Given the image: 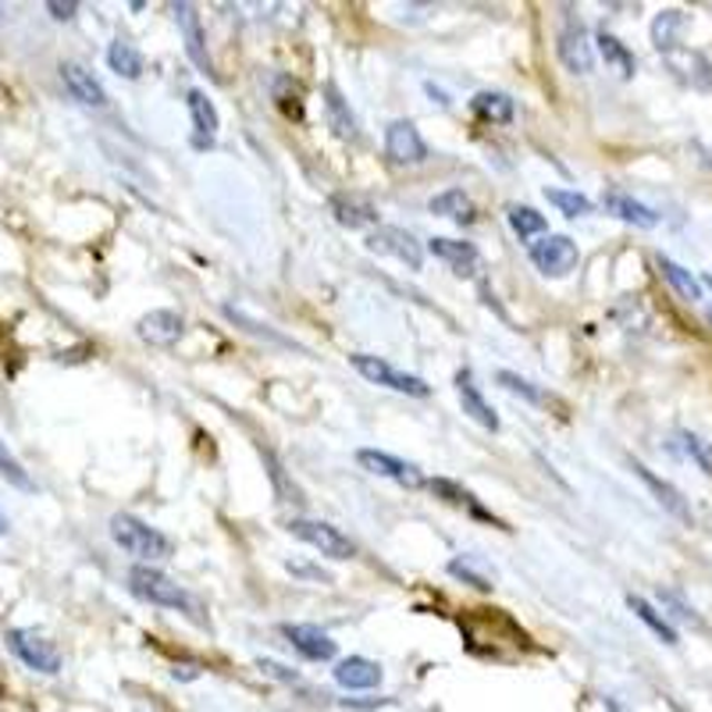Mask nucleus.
<instances>
[{
  "instance_id": "nucleus-1",
  "label": "nucleus",
  "mask_w": 712,
  "mask_h": 712,
  "mask_svg": "<svg viewBox=\"0 0 712 712\" xmlns=\"http://www.w3.org/2000/svg\"><path fill=\"white\" fill-rule=\"evenodd\" d=\"M129 591L135 599H143L150 606H161V609H175V613L190 617L193 623H203V606L196 596H190L179 581L167 578L164 570L150 567V563H135L129 570Z\"/></svg>"
},
{
  "instance_id": "nucleus-2",
  "label": "nucleus",
  "mask_w": 712,
  "mask_h": 712,
  "mask_svg": "<svg viewBox=\"0 0 712 712\" xmlns=\"http://www.w3.org/2000/svg\"><path fill=\"white\" fill-rule=\"evenodd\" d=\"M111 538L114 546L135 556L140 563H157V559H172L175 556V541L161 535L157 528H150L146 520L132 517V513H114L111 517Z\"/></svg>"
},
{
  "instance_id": "nucleus-3",
  "label": "nucleus",
  "mask_w": 712,
  "mask_h": 712,
  "mask_svg": "<svg viewBox=\"0 0 712 712\" xmlns=\"http://www.w3.org/2000/svg\"><path fill=\"white\" fill-rule=\"evenodd\" d=\"M349 364L353 370L360 378H367L370 385H382V388H393V393H403V396H431V385L417 378V375H406V370L393 367L388 360H382V356H370V353H353L349 356Z\"/></svg>"
},
{
  "instance_id": "nucleus-4",
  "label": "nucleus",
  "mask_w": 712,
  "mask_h": 712,
  "mask_svg": "<svg viewBox=\"0 0 712 712\" xmlns=\"http://www.w3.org/2000/svg\"><path fill=\"white\" fill-rule=\"evenodd\" d=\"M289 531L299 541H307L311 549H317L321 556H328V559H353L356 556V541L338 531L335 523H328V520L296 517V520H289Z\"/></svg>"
},
{
  "instance_id": "nucleus-5",
  "label": "nucleus",
  "mask_w": 712,
  "mask_h": 712,
  "mask_svg": "<svg viewBox=\"0 0 712 712\" xmlns=\"http://www.w3.org/2000/svg\"><path fill=\"white\" fill-rule=\"evenodd\" d=\"M8 649L19 655L29 670L47 673V677L61 673V652H58V645H54V641H47L43 634H37V631L14 627V631H8Z\"/></svg>"
},
{
  "instance_id": "nucleus-6",
  "label": "nucleus",
  "mask_w": 712,
  "mask_h": 712,
  "mask_svg": "<svg viewBox=\"0 0 712 712\" xmlns=\"http://www.w3.org/2000/svg\"><path fill=\"white\" fill-rule=\"evenodd\" d=\"M528 257L546 278H563L578 267L581 253H578V243H573L570 235H546L541 243L528 246Z\"/></svg>"
},
{
  "instance_id": "nucleus-7",
  "label": "nucleus",
  "mask_w": 712,
  "mask_h": 712,
  "mask_svg": "<svg viewBox=\"0 0 712 712\" xmlns=\"http://www.w3.org/2000/svg\"><path fill=\"white\" fill-rule=\"evenodd\" d=\"M367 250L382 253V257H393V261L406 264L410 271L424 267V246L414 240L410 232L396 228V225H378L375 232H367Z\"/></svg>"
},
{
  "instance_id": "nucleus-8",
  "label": "nucleus",
  "mask_w": 712,
  "mask_h": 712,
  "mask_svg": "<svg viewBox=\"0 0 712 712\" xmlns=\"http://www.w3.org/2000/svg\"><path fill=\"white\" fill-rule=\"evenodd\" d=\"M385 154L399 167L420 164V161H428V143H424V135L417 132L414 122L396 118V122H388V129H385Z\"/></svg>"
},
{
  "instance_id": "nucleus-9",
  "label": "nucleus",
  "mask_w": 712,
  "mask_h": 712,
  "mask_svg": "<svg viewBox=\"0 0 712 712\" xmlns=\"http://www.w3.org/2000/svg\"><path fill=\"white\" fill-rule=\"evenodd\" d=\"M356 464H360L367 474H375V478H388L403 488H420L424 485V474L417 464H406L399 456L385 452V449H360L356 452Z\"/></svg>"
},
{
  "instance_id": "nucleus-10",
  "label": "nucleus",
  "mask_w": 712,
  "mask_h": 712,
  "mask_svg": "<svg viewBox=\"0 0 712 712\" xmlns=\"http://www.w3.org/2000/svg\"><path fill=\"white\" fill-rule=\"evenodd\" d=\"M559 61L567 64V72L573 75H588L591 68H596V50H591V40H588V29L581 22H567L563 32H559Z\"/></svg>"
},
{
  "instance_id": "nucleus-11",
  "label": "nucleus",
  "mask_w": 712,
  "mask_h": 712,
  "mask_svg": "<svg viewBox=\"0 0 712 712\" xmlns=\"http://www.w3.org/2000/svg\"><path fill=\"white\" fill-rule=\"evenodd\" d=\"M282 634L303 659H311V663H328V659H335V652H338L332 634L321 631L314 623H282Z\"/></svg>"
},
{
  "instance_id": "nucleus-12",
  "label": "nucleus",
  "mask_w": 712,
  "mask_h": 712,
  "mask_svg": "<svg viewBox=\"0 0 712 712\" xmlns=\"http://www.w3.org/2000/svg\"><path fill=\"white\" fill-rule=\"evenodd\" d=\"M631 470L638 474V481L652 491V499H655L659 506H663V510H667L670 517H677L681 523H691V520H694V517H691V506H688V499L681 496V488L670 485L667 478H659V474H655V470H649V467L641 464V460H631Z\"/></svg>"
},
{
  "instance_id": "nucleus-13",
  "label": "nucleus",
  "mask_w": 712,
  "mask_h": 712,
  "mask_svg": "<svg viewBox=\"0 0 712 712\" xmlns=\"http://www.w3.org/2000/svg\"><path fill=\"white\" fill-rule=\"evenodd\" d=\"M328 211L332 217L343 228L349 232H360V228H370L375 232L378 228V211H375V203L364 200V196H356V193H335L328 200Z\"/></svg>"
},
{
  "instance_id": "nucleus-14",
  "label": "nucleus",
  "mask_w": 712,
  "mask_h": 712,
  "mask_svg": "<svg viewBox=\"0 0 712 712\" xmlns=\"http://www.w3.org/2000/svg\"><path fill=\"white\" fill-rule=\"evenodd\" d=\"M182 332H185V321H182L179 311H150V314H143L140 321H135V335H140L143 343L161 346V349L175 346L182 338Z\"/></svg>"
},
{
  "instance_id": "nucleus-15",
  "label": "nucleus",
  "mask_w": 712,
  "mask_h": 712,
  "mask_svg": "<svg viewBox=\"0 0 712 712\" xmlns=\"http://www.w3.org/2000/svg\"><path fill=\"white\" fill-rule=\"evenodd\" d=\"M61 82H64V90H68V96L75 100V104H82V108H108V90L100 87V79L93 72H87L82 64L64 61L61 64Z\"/></svg>"
},
{
  "instance_id": "nucleus-16",
  "label": "nucleus",
  "mask_w": 712,
  "mask_h": 712,
  "mask_svg": "<svg viewBox=\"0 0 712 712\" xmlns=\"http://www.w3.org/2000/svg\"><path fill=\"white\" fill-rule=\"evenodd\" d=\"M175 22H179V37L190 61L200 68V72H211V54H207V40H203V26H200V14L193 4H175Z\"/></svg>"
},
{
  "instance_id": "nucleus-17",
  "label": "nucleus",
  "mask_w": 712,
  "mask_h": 712,
  "mask_svg": "<svg viewBox=\"0 0 712 712\" xmlns=\"http://www.w3.org/2000/svg\"><path fill=\"white\" fill-rule=\"evenodd\" d=\"M602 207L613 217H620L623 225H634V228H655L659 225V214L649 207V203L634 200L631 193H623V190H606L602 193Z\"/></svg>"
},
{
  "instance_id": "nucleus-18",
  "label": "nucleus",
  "mask_w": 712,
  "mask_h": 712,
  "mask_svg": "<svg viewBox=\"0 0 712 712\" xmlns=\"http://www.w3.org/2000/svg\"><path fill=\"white\" fill-rule=\"evenodd\" d=\"M332 673H335V684L346 691H370V688H378L385 677L375 659H364V655L338 659Z\"/></svg>"
},
{
  "instance_id": "nucleus-19",
  "label": "nucleus",
  "mask_w": 712,
  "mask_h": 712,
  "mask_svg": "<svg viewBox=\"0 0 712 712\" xmlns=\"http://www.w3.org/2000/svg\"><path fill=\"white\" fill-rule=\"evenodd\" d=\"M456 396H460L464 414H467L474 424H481L485 431H499V417H496V410L488 406V399L481 396V388L474 385L470 370H460V375H456Z\"/></svg>"
},
{
  "instance_id": "nucleus-20",
  "label": "nucleus",
  "mask_w": 712,
  "mask_h": 712,
  "mask_svg": "<svg viewBox=\"0 0 712 712\" xmlns=\"http://www.w3.org/2000/svg\"><path fill=\"white\" fill-rule=\"evenodd\" d=\"M667 64L677 79H684L694 90L712 87V61L705 54H699V50H688V47L673 50V54H667Z\"/></svg>"
},
{
  "instance_id": "nucleus-21",
  "label": "nucleus",
  "mask_w": 712,
  "mask_h": 712,
  "mask_svg": "<svg viewBox=\"0 0 712 712\" xmlns=\"http://www.w3.org/2000/svg\"><path fill=\"white\" fill-rule=\"evenodd\" d=\"M428 250L435 253L438 261H446L456 275H474V267H478V246L474 243H464V240H443V235H435V240L428 243Z\"/></svg>"
},
{
  "instance_id": "nucleus-22",
  "label": "nucleus",
  "mask_w": 712,
  "mask_h": 712,
  "mask_svg": "<svg viewBox=\"0 0 712 712\" xmlns=\"http://www.w3.org/2000/svg\"><path fill=\"white\" fill-rule=\"evenodd\" d=\"M185 104H190L193 132H196V146L214 143L217 129H222V118H217V108L211 104V96L203 93V90H190V96H185Z\"/></svg>"
},
{
  "instance_id": "nucleus-23",
  "label": "nucleus",
  "mask_w": 712,
  "mask_h": 712,
  "mask_svg": "<svg viewBox=\"0 0 712 712\" xmlns=\"http://www.w3.org/2000/svg\"><path fill=\"white\" fill-rule=\"evenodd\" d=\"M684 29H688V14L684 11H663V14H655V22H652V43L659 54H673V50H681L684 43Z\"/></svg>"
},
{
  "instance_id": "nucleus-24",
  "label": "nucleus",
  "mask_w": 712,
  "mask_h": 712,
  "mask_svg": "<svg viewBox=\"0 0 712 712\" xmlns=\"http://www.w3.org/2000/svg\"><path fill=\"white\" fill-rule=\"evenodd\" d=\"M655 264H659V271H663L667 285H670V289H673L677 296H681V299H688V303H702V299H705V296H702V282L694 278L684 264H677V261L663 257V253L655 257Z\"/></svg>"
},
{
  "instance_id": "nucleus-25",
  "label": "nucleus",
  "mask_w": 712,
  "mask_h": 712,
  "mask_svg": "<svg viewBox=\"0 0 712 712\" xmlns=\"http://www.w3.org/2000/svg\"><path fill=\"white\" fill-rule=\"evenodd\" d=\"M325 114H328V129L338 135V140H356V135H360L356 114L349 111V104L335 87H325Z\"/></svg>"
},
{
  "instance_id": "nucleus-26",
  "label": "nucleus",
  "mask_w": 712,
  "mask_h": 712,
  "mask_svg": "<svg viewBox=\"0 0 712 712\" xmlns=\"http://www.w3.org/2000/svg\"><path fill=\"white\" fill-rule=\"evenodd\" d=\"M470 108H474V114L481 118V122H491V125H510L513 122V111H517L510 96H506V93H491V90L474 96Z\"/></svg>"
},
{
  "instance_id": "nucleus-27",
  "label": "nucleus",
  "mask_w": 712,
  "mask_h": 712,
  "mask_svg": "<svg viewBox=\"0 0 712 712\" xmlns=\"http://www.w3.org/2000/svg\"><path fill=\"white\" fill-rule=\"evenodd\" d=\"M627 606H631V613L649 627V631L663 641V645H677V631H673V623L659 613V609L649 602V599H641V596H627Z\"/></svg>"
},
{
  "instance_id": "nucleus-28",
  "label": "nucleus",
  "mask_w": 712,
  "mask_h": 712,
  "mask_svg": "<svg viewBox=\"0 0 712 712\" xmlns=\"http://www.w3.org/2000/svg\"><path fill=\"white\" fill-rule=\"evenodd\" d=\"M108 64H111L114 75H122L129 82L143 75V54H140V47H135L132 40H114L108 47Z\"/></svg>"
},
{
  "instance_id": "nucleus-29",
  "label": "nucleus",
  "mask_w": 712,
  "mask_h": 712,
  "mask_svg": "<svg viewBox=\"0 0 712 712\" xmlns=\"http://www.w3.org/2000/svg\"><path fill=\"white\" fill-rule=\"evenodd\" d=\"M431 214H438V217H452V222H474V203H470V196L464 193V190H446V193H438V196H431Z\"/></svg>"
},
{
  "instance_id": "nucleus-30",
  "label": "nucleus",
  "mask_w": 712,
  "mask_h": 712,
  "mask_svg": "<svg viewBox=\"0 0 712 712\" xmlns=\"http://www.w3.org/2000/svg\"><path fill=\"white\" fill-rule=\"evenodd\" d=\"M599 54H602V61L609 64V68H617V72L623 75V79H631L634 75V54L627 50L617 37H609V32H599Z\"/></svg>"
},
{
  "instance_id": "nucleus-31",
  "label": "nucleus",
  "mask_w": 712,
  "mask_h": 712,
  "mask_svg": "<svg viewBox=\"0 0 712 712\" xmlns=\"http://www.w3.org/2000/svg\"><path fill=\"white\" fill-rule=\"evenodd\" d=\"M506 222H510V228L520 235V240H531V235H541L549 228L546 214H538L535 207H523V203H513V207L506 211Z\"/></svg>"
},
{
  "instance_id": "nucleus-32",
  "label": "nucleus",
  "mask_w": 712,
  "mask_h": 712,
  "mask_svg": "<svg viewBox=\"0 0 712 712\" xmlns=\"http://www.w3.org/2000/svg\"><path fill=\"white\" fill-rule=\"evenodd\" d=\"M0 478H4L11 488H19V491H37V481L29 478V470L22 467V460L8 449V443L0 438Z\"/></svg>"
},
{
  "instance_id": "nucleus-33",
  "label": "nucleus",
  "mask_w": 712,
  "mask_h": 712,
  "mask_svg": "<svg viewBox=\"0 0 712 712\" xmlns=\"http://www.w3.org/2000/svg\"><path fill=\"white\" fill-rule=\"evenodd\" d=\"M546 200L552 203L559 214H567V217H584V214L596 211V203H591L578 190H546Z\"/></svg>"
},
{
  "instance_id": "nucleus-34",
  "label": "nucleus",
  "mask_w": 712,
  "mask_h": 712,
  "mask_svg": "<svg viewBox=\"0 0 712 712\" xmlns=\"http://www.w3.org/2000/svg\"><path fill=\"white\" fill-rule=\"evenodd\" d=\"M677 446H681V452L688 456L691 464H699L712 478V446L705 443V438L691 435V431H677Z\"/></svg>"
},
{
  "instance_id": "nucleus-35",
  "label": "nucleus",
  "mask_w": 712,
  "mask_h": 712,
  "mask_svg": "<svg viewBox=\"0 0 712 712\" xmlns=\"http://www.w3.org/2000/svg\"><path fill=\"white\" fill-rule=\"evenodd\" d=\"M659 602H663V609H670V613H663L667 620H681V623H691V627H702V620L694 617V609L677 596V591H659Z\"/></svg>"
},
{
  "instance_id": "nucleus-36",
  "label": "nucleus",
  "mask_w": 712,
  "mask_h": 712,
  "mask_svg": "<svg viewBox=\"0 0 712 712\" xmlns=\"http://www.w3.org/2000/svg\"><path fill=\"white\" fill-rule=\"evenodd\" d=\"M449 573H452V578H464L467 584L481 588V591H488V588H491V578H488L485 570L474 567V559H470V556H464V559H452V563H449Z\"/></svg>"
},
{
  "instance_id": "nucleus-37",
  "label": "nucleus",
  "mask_w": 712,
  "mask_h": 712,
  "mask_svg": "<svg viewBox=\"0 0 712 712\" xmlns=\"http://www.w3.org/2000/svg\"><path fill=\"white\" fill-rule=\"evenodd\" d=\"M496 382L506 388V393H513V396H520V399H528V403H541V393L538 388L528 382V378H520V375H513V370H499L496 375Z\"/></svg>"
},
{
  "instance_id": "nucleus-38",
  "label": "nucleus",
  "mask_w": 712,
  "mask_h": 712,
  "mask_svg": "<svg viewBox=\"0 0 712 712\" xmlns=\"http://www.w3.org/2000/svg\"><path fill=\"white\" fill-rule=\"evenodd\" d=\"M431 491L435 496H446V502H452V506H464V502H470V496L460 488V485H452V481H446V478H438V481H431Z\"/></svg>"
},
{
  "instance_id": "nucleus-39",
  "label": "nucleus",
  "mask_w": 712,
  "mask_h": 712,
  "mask_svg": "<svg viewBox=\"0 0 712 712\" xmlns=\"http://www.w3.org/2000/svg\"><path fill=\"white\" fill-rule=\"evenodd\" d=\"M47 11H50V14H54V19H58V22H68V19H75V11H79V4H75V0H64V4H61V0H50V4H47Z\"/></svg>"
},
{
  "instance_id": "nucleus-40",
  "label": "nucleus",
  "mask_w": 712,
  "mask_h": 712,
  "mask_svg": "<svg viewBox=\"0 0 712 712\" xmlns=\"http://www.w3.org/2000/svg\"><path fill=\"white\" fill-rule=\"evenodd\" d=\"M8 531V517H4V510H0V535Z\"/></svg>"
},
{
  "instance_id": "nucleus-41",
  "label": "nucleus",
  "mask_w": 712,
  "mask_h": 712,
  "mask_svg": "<svg viewBox=\"0 0 712 712\" xmlns=\"http://www.w3.org/2000/svg\"><path fill=\"white\" fill-rule=\"evenodd\" d=\"M705 317H709V321H712V307H705Z\"/></svg>"
},
{
  "instance_id": "nucleus-42",
  "label": "nucleus",
  "mask_w": 712,
  "mask_h": 712,
  "mask_svg": "<svg viewBox=\"0 0 712 712\" xmlns=\"http://www.w3.org/2000/svg\"><path fill=\"white\" fill-rule=\"evenodd\" d=\"M705 282H709V285H712V275H705Z\"/></svg>"
},
{
  "instance_id": "nucleus-43",
  "label": "nucleus",
  "mask_w": 712,
  "mask_h": 712,
  "mask_svg": "<svg viewBox=\"0 0 712 712\" xmlns=\"http://www.w3.org/2000/svg\"><path fill=\"white\" fill-rule=\"evenodd\" d=\"M0 14H4V11H0Z\"/></svg>"
}]
</instances>
